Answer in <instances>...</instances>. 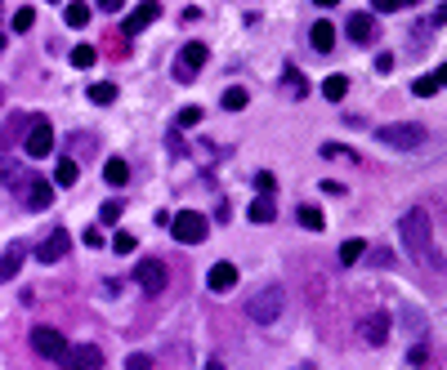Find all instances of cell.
Here are the masks:
<instances>
[{"mask_svg":"<svg viewBox=\"0 0 447 370\" xmlns=\"http://www.w3.org/2000/svg\"><path fill=\"white\" fill-rule=\"evenodd\" d=\"M121 214H125V206H121V201H108V206L98 210V218H103V223H121Z\"/></svg>","mask_w":447,"mask_h":370,"instance_id":"32","label":"cell"},{"mask_svg":"<svg viewBox=\"0 0 447 370\" xmlns=\"http://www.w3.org/2000/svg\"><path fill=\"white\" fill-rule=\"evenodd\" d=\"M86 245H90V250H98V245H103V232L90 228V232H86Z\"/></svg>","mask_w":447,"mask_h":370,"instance_id":"42","label":"cell"},{"mask_svg":"<svg viewBox=\"0 0 447 370\" xmlns=\"http://www.w3.org/2000/svg\"><path fill=\"white\" fill-rule=\"evenodd\" d=\"M19 179H23V174H19V165H14V161H0V183H9V188H14Z\"/></svg>","mask_w":447,"mask_h":370,"instance_id":"34","label":"cell"},{"mask_svg":"<svg viewBox=\"0 0 447 370\" xmlns=\"http://www.w3.org/2000/svg\"><path fill=\"white\" fill-rule=\"evenodd\" d=\"M63 366H103V352H98L94 344H76V348H68L63 352Z\"/></svg>","mask_w":447,"mask_h":370,"instance_id":"14","label":"cell"},{"mask_svg":"<svg viewBox=\"0 0 447 370\" xmlns=\"http://www.w3.org/2000/svg\"><path fill=\"white\" fill-rule=\"evenodd\" d=\"M98 63V49L94 45H76L72 49V67H81V72H86V67H94Z\"/></svg>","mask_w":447,"mask_h":370,"instance_id":"25","label":"cell"},{"mask_svg":"<svg viewBox=\"0 0 447 370\" xmlns=\"http://www.w3.org/2000/svg\"><path fill=\"white\" fill-rule=\"evenodd\" d=\"M0 103H5V90H0Z\"/></svg>","mask_w":447,"mask_h":370,"instance_id":"46","label":"cell"},{"mask_svg":"<svg viewBox=\"0 0 447 370\" xmlns=\"http://www.w3.org/2000/svg\"><path fill=\"white\" fill-rule=\"evenodd\" d=\"M135 281L143 285L148 295H157V290H165V263L161 259H143L139 268H135Z\"/></svg>","mask_w":447,"mask_h":370,"instance_id":"12","label":"cell"},{"mask_svg":"<svg viewBox=\"0 0 447 370\" xmlns=\"http://www.w3.org/2000/svg\"><path fill=\"white\" fill-rule=\"evenodd\" d=\"M31 27H36V9H19V14H14V31H19V36H23V31H31Z\"/></svg>","mask_w":447,"mask_h":370,"instance_id":"31","label":"cell"},{"mask_svg":"<svg viewBox=\"0 0 447 370\" xmlns=\"http://www.w3.org/2000/svg\"><path fill=\"white\" fill-rule=\"evenodd\" d=\"M322 157L327 161H349V165H358L362 157L354 152V147H344V143H322Z\"/></svg>","mask_w":447,"mask_h":370,"instance_id":"23","label":"cell"},{"mask_svg":"<svg viewBox=\"0 0 447 370\" xmlns=\"http://www.w3.org/2000/svg\"><path fill=\"white\" fill-rule=\"evenodd\" d=\"M313 5H322V9H331V5H340V0H313Z\"/></svg>","mask_w":447,"mask_h":370,"instance_id":"45","label":"cell"},{"mask_svg":"<svg viewBox=\"0 0 447 370\" xmlns=\"http://www.w3.org/2000/svg\"><path fill=\"white\" fill-rule=\"evenodd\" d=\"M322 192H327V196H344V183H336V179H322Z\"/></svg>","mask_w":447,"mask_h":370,"instance_id":"38","label":"cell"},{"mask_svg":"<svg viewBox=\"0 0 447 370\" xmlns=\"http://www.w3.org/2000/svg\"><path fill=\"white\" fill-rule=\"evenodd\" d=\"M49 152H54V130H49V121H31V130H27V157L41 161Z\"/></svg>","mask_w":447,"mask_h":370,"instance_id":"9","label":"cell"},{"mask_svg":"<svg viewBox=\"0 0 447 370\" xmlns=\"http://www.w3.org/2000/svg\"><path fill=\"white\" fill-rule=\"evenodd\" d=\"M206 58H210V49H206L202 41H192V45L179 49V58H175V67H170V76L179 80V85H188V80H197V72L206 67Z\"/></svg>","mask_w":447,"mask_h":370,"instance_id":"5","label":"cell"},{"mask_svg":"<svg viewBox=\"0 0 447 370\" xmlns=\"http://www.w3.org/2000/svg\"><path fill=\"white\" fill-rule=\"evenodd\" d=\"M246 103H251V94H246L242 85H228V90H224V107H228V112H242Z\"/></svg>","mask_w":447,"mask_h":370,"instance_id":"24","label":"cell"},{"mask_svg":"<svg viewBox=\"0 0 447 370\" xmlns=\"http://www.w3.org/2000/svg\"><path fill=\"white\" fill-rule=\"evenodd\" d=\"M76 161L68 157V161H58V170H54V183H58V188H72V183H76Z\"/></svg>","mask_w":447,"mask_h":370,"instance_id":"26","label":"cell"},{"mask_svg":"<svg viewBox=\"0 0 447 370\" xmlns=\"http://www.w3.org/2000/svg\"><path fill=\"white\" fill-rule=\"evenodd\" d=\"M309 45L318 49V54H331V49H336V23H313Z\"/></svg>","mask_w":447,"mask_h":370,"instance_id":"15","label":"cell"},{"mask_svg":"<svg viewBox=\"0 0 447 370\" xmlns=\"http://www.w3.org/2000/svg\"><path fill=\"white\" fill-rule=\"evenodd\" d=\"M153 366V357H148V352H135V357H130V370H148Z\"/></svg>","mask_w":447,"mask_h":370,"instance_id":"39","label":"cell"},{"mask_svg":"<svg viewBox=\"0 0 447 370\" xmlns=\"http://www.w3.org/2000/svg\"><path fill=\"white\" fill-rule=\"evenodd\" d=\"M188 125H202V107H184L179 112V130H188Z\"/></svg>","mask_w":447,"mask_h":370,"instance_id":"35","label":"cell"},{"mask_svg":"<svg viewBox=\"0 0 447 370\" xmlns=\"http://www.w3.org/2000/svg\"><path fill=\"white\" fill-rule=\"evenodd\" d=\"M287 90H291V98H304L309 94V80H304V72H295V67H287Z\"/></svg>","mask_w":447,"mask_h":370,"instance_id":"27","label":"cell"},{"mask_svg":"<svg viewBox=\"0 0 447 370\" xmlns=\"http://www.w3.org/2000/svg\"><path fill=\"white\" fill-rule=\"evenodd\" d=\"M282 308H287V290H282V285H264V290L251 295V304H246L251 322H260V326L277 322V317H282Z\"/></svg>","mask_w":447,"mask_h":370,"instance_id":"2","label":"cell"},{"mask_svg":"<svg viewBox=\"0 0 447 370\" xmlns=\"http://www.w3.org/2000/svg\"><path fill=\"white\" fill-rule=\"evenodd\" d=\"M72 152L90 157V152H94V139H90V134H76V139H72Z\"/></svg>","mask_w":447,"mask_h":370,"instance_id":"36","label":"cell"},{"mask_svg":"<svg viewBox=\"0 0 447 370\" xmlns=\"http://www.w3.org/2000/svg\"><path fill=\"white\" fill-rule=\"evenodd\" d=\"M399 5H403V0H371V9H376V14H394Z\"/></svg>","mask_w":447,"mask_h":370,"instance_id":"37","label":"cell"},{"mask_svg":"<svg viewBox=\"0 0 447 370\" xmlns=\"http://www.w3.org/2000/svg\"><path fill=\"white\" fill-rule=\"evenodd\" d=\"M358 334H362L367 348H385L389 344V312H367L362 326H358Z\"/></svg>","mask_w":447,"mask_h":370,"instance_id":"8","label":"cell"},{"mask_svg":"<svg viewBox=\"0 0 447 370\" xmlns=\"http://www.w3.org/2000/svg\"><path fill=\"white\" fill-rule=\"evenodd\" d=\"M63 18H68V27H86L90 23V5L86 0H68V5H63Z\"/></svg>","mask_w":447,"mask_h":370,"instance_id":"20","label":"cell"},{"mask_svg":"<svg viewBox=\"0 0 447 370\" xmlns=\"http://www.w3.org/2000/svg\"><path fill=\"white\" fill-rule=\"evenodd\" d=\"M376 139L385 143V147H399V152H416V147H425L429 134H425L416 121H399V125H380Z\"/></svg>","mask_w":447,"mask_h":370,"instance_id":"3","label":"cell"},{"mask_svg":"<svg viewBox=\"0 0 447 370\" xmlns=\"http://www.w3.org/2000/svg\"><path fill=\"white\" fill-rule=\"evenodd\" d=\"M68 250H72V237H68L63 228H54V232H49V237L36 245V259H41V263H58V259H68Z\"/></svg>","mask_w":447,"mask_h":370,"instance_id":"10","label":"cell"},{"mask_svg":"<svg viewBox=\"0 0 447 370\" xmlns=\"http://www.w3.org/2000/svg\"><path fill=\"white\" fill-rule=\"evenodd\" d=\"M19 268H23V245L14 241V245L5 250V255H0V281H9L14 273H19Z\"/></svg>","mask_w":447,"mask_h":370,"instance_id":"18","label":"cell"},{"mask_svg":"<svg viewBox=\"0 0 447 370\" xmlns=\"http://www.w3.org/2000/svg\"><path fill=\"white\" fill-rule=\"evenodd\" d=\"M255 188L260 192H273V174H255Z\"/></svg>","mask_w":447,"mask_h":370,"instance_id":"43","label":"cell"},{"mask_svg":"<svg viewBox=\"0 0 447 370\" xmlns=\"http://www.w3.org/2000/svg\"><path fill=\"white\" fill-rule=\"evenodd\" d=\"M228 218H233V210H228V201H220L215 206V223H228Z\"/></svg>","mask_w":447,"mask_h":370,"instance_id":"40","label":"cell"},{"mask_svg":"<svg viewBox=\"0 0 447 370\" xmlns=\"http://www.w3.org/2000/svg\"><path fill=\"white\" fill-rule=\"evenodd\" d=\"M399 232H403V245H407V255H411V259L425 263V268H438V273H443V255L434 250V228H429V214H425L421 206L403 214Z\"/></svg>","mask_w":447,"mask_h":370,"instance_id":"1","label":"cell"},{"mask_svg":"<svg viewBox=\"0 0 447 370\" xmlns=\"http://www.w3.org/2000/svg\"><path fill=\"white\" fill-rule=\"evenodd\" d=\"M344 94H349V76H327L322 80V98L327 103H340Z\"/></svg>","mask_w":447,"mask_h":370,"instance_id":"21","label":"cell"},{"mask_svg":"<svg viewBox=\"0 0 447 370\" xmlns=\"http://www.w3.org/2000/svg\"><path fill=\"white\" fill-rule=\"evenodd\" d=\"M112 98H117V85H108V80H98V85H90V103H98V107H108Z\"/></svg>","mask_w":447,"mask_h":370,"instance_id":"28","label":"cell"},{"mask_svg":"<svg viewBox=\"0 0 447 370\" xmlns=\"http://www.w3.org/2000/svg\"><path fill=\"white\" fill-rule=\"evenodd\" d=\"M49 5H58V0H49Z\"/></svg>","mask_w":447,"mask_h":370,"instance_id":"47","label":"cell"},{"mask_svg":"<svg viewBox=\"0 0 447 370\" xmlns=\"http://www.w3.org/2000/svg\"><path fill=\"white\" fill-rule=\"evenodd\" d=\"M31 348H36V357H45V361H63L68 339H63L58 330H49V326H36L31 330Z\"/></svg>","mask_w":447,"mask_h":370,"instance_id":"7","label":"cell"},{"mask_svg":"<svg viewBox=\"0 0 447 370\" xmlns=\"http://www.w3.org/2000/svg\"><path fill=\"white\" fill-rule=\"evenodd\" d=\"M125 5V0H98V9H103V14H117Z\"/></svg>","mask_w":447,"mask_h":370,"instance_id":"44","label":"cell"},{"mask_svg":"<svg viewBox=\"0 0 447 370\" xmlns=\"http://www.w3.org/2000/svg\"><path fill=\"white\" fill-rule=\"evenodd\" d=\"M103 179H108V183H112V188H121V183H125V179H130V165H125V161H121V157H112V161H108V165H103Z\"/></svg>","mask_w":447,"mask_h":370,"instance_id":"22","label":"cell"},{"mask_svg":"<svg viewBox=\"0 0 447 370\" xmlns=\"http://www.w3.org/2000/svg\"><path fill=\"white\" fill-rule=\"evenodd\" d=\"M19 188H23V206H27L31 214H41V210H49V206H54V183H45L41 174H27V179H19Z\"/></svg>","mask_w":447,"mask_h":370,"instance_id":"6","label":"cell"},{"mask_svg":"<svg viewBox=\"0 0 447 370\" xmlns=\"http://www.w3.org/2000/svg\"><path fill=\"white\" fill-rule=\"evenodd\" d=\"M206 285H210L215 295H228V290H233V285H237V268L220 259V263H215L210 273H206Z\"/></svg>","mask_w":447,"mask_h":370,"instance_id":"13","label":"cell"},{"mask_svg":"<svg viewBox=\"0 0 447 370\" xmlns=\"http://www.w3.org/2000/svg\"><path fill=\"white\" fill-rule=\"evenodd\" d=\"M157 18H161V5H157V0H143V5L130 9V18L121 23V31H125V36H139V31H143L148 23H157Z\"/></svg>","mask_w":447,"mask_h":370,"instance_id":"11","label":"cell"},{"mask_svg":"<svg viewBox=\"0 0 447 370\" xmlns=\"http://www.w3.org/2000/svg\"><path fill=\"white\" fill-rule=\"evenodd\" d=\"M246 214H251V223H273V218H277V206H273L269 196H255Z\"/></svg>","mask_w":447,"mask_h":370,"instance_id":"19","label":"cell"},{"mask_svg":"<svg viewBox=\"0 0 447 370\" xmlns=\"http://www.w3.org/2000/svg\"><path fill=\"white\" fill-rule=\"evenodd\" d=\"M300 223H304L309 232H322L327 218H322V210H318V206H300Z\"/></svg>","mask_w":447,"mask_h":370,"instance_id":"30","label":"cell"},{"mask_svg":"<svg viewBox=\"0 0 447 370\" xmlns=\"http://www.w3.org/2000/svg\"><path fill=\"white\" fill-rule=\"evenodd\" d=\"M443 80H447V67L438 63V72H429V76H421V80H416V85H411V94H416V98H434V94L443 90Z\"/></svg>","mask_w":447,"mask_h":370,"instance_id":"17","label":"cell"},{"mask_svg":"<svg viewBox=\"0 0 447 370\" xmlns=\"http://www.w3.org/2000/svg\"><path fill=\"white\" fill-rule=\"evenodd\" d=\"M362 255H367V241H344V245H340V263H344V268L358 263Z\"/></svg>","mask_w":447,"mask_h":370,"instance_id":"29","label":"cell"},{"mask_svg":"<svg viewBox=\"0 0 447 370\" xmlns=\"http://www.w3.org/2000/svg\"><path fill=\"white\" fill-rule=\"evenodd\" d=\"M349 41L354 45H371L376 41V23L367 18V14H354V18H349Z\"/></svg>","mask_w":447,"mask_h":370,"instance_id":"16","label":"cell"},{"mask_svg":"<svg viewBox=\"0 0 447 370\" xmlns=\"http://www.w3.org/2000/svg\"><path fill=\"white\" fill-rule=\"evenodd\" d=\"M170 232H175L179 245H202L206 232H210V218L197 214V210H179V214H170Z\"/></svg>","mask_w":447,"mask_h":370,"instance_id":"4","label":"cell"},{"mask_svg":"<svg viewBox=\"0 0 447 370\" xmlns=\"http://www.w3.org/2000/svg\"><path fill=\"white\" fill-rule=\"evenodd\" d=\"M376 72H380V76L394 72V54H380V58H376Z\"/></svg>","mask_w":447,"mask_h":370,"instance_id":"41","label":"cell"},{"mask_svg":"<svg viewBox=\"0 0 447 370\" xmlns=\"http://www.w3.org/2000/svg\"><path fill=\"white\" fill-rule=\"evenodd\" d=\"M112 245H117V255H135V250H139V237H130V232H117V241H112Z\"/></svg>","mask_w":447,"mask_h":370,"instance_id":"33","label":"cell"}]
</instances>
